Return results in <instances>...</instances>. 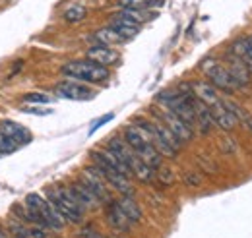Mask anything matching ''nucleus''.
<instances>
[{
    "label": "nucleus",
    "mask_w": 252,
    "mask_h": 238,
    "mask_svg": "<svg viewBox=\"0 0 252 238\" xmlns=\"http://www.w3.org/2000/svg\"><path fill=\"white\" fill-rule=\"evenodd\" d=\"M125 142L134 149V153L144 161L148 163L150 167L158 169L161 167V161H163V155L159 153L158 149L154 148L152 140H150V134L138 126V124H132V126H126L125 128Z\"/></svg>",
    "instance_id": "obj_2"
},
{
    "label": "nucleus",
    "mask_w": 252,
    "mask_h": 238,
    "mask_svg": "<svg viewBox=\"0 0 252 238\" xmlns=\"http://www.w3.org/2000/svg\"><path fill=\"white\" fill-rule=\"evenodd\" d=\"M55 91L59 97L70 99V101H88L94 99V89H90L84 82H76V80H64L61 84L55 86Z\"/></svg>",
    "instance_id": "obj_9"
},
{
    "label": "nucleus",
    "mask_w": 252,
    "mask_h": 238,
    "mask_svg": "<svg viewBox=\"0 0 252 238\" xmlns=\"http://www.w3.org/2000/svg\"><path fill=\"white\" fill-rule=\"evenodd\" d=\"M212 109V117H214V124H218L221 130H225V132H231V130H235V126H237V122L239 120L235 119L227 109H225V105L223 103H216V105H212L210 107Z\"/></svg>",
    "instance_id": "obj_17"
},
{
    "label": "nucleus",
    "mask_w": 252,
    "mask_h": 238,
    "mask_svg": "<svg viewBox=\"0 0 252 238\" xmlns=\"http://www.w3.org/2000/svg\"><path fill=\"white\" fill-rule=\"evenodd\" d=\"M192 86V93H194V97L198 99V101H202V103H206L208 107H212V105H216V103H220V95H218V89L210 84V82H194V84H190Z\"/></svg>",
    "instance_id": "obj_16"
},
{
    "label": "nucleus",
    "mask_w": 252,
    "mask_h": 238,
    "mask_svg": "<svg viewBox=\"0 0 252 238\" xmlns=\"http://www.w3.org/2000/svg\"><path fill=\"white\" fill-rule=\"evenodd\" d=\"M227 70H229V74H231V78H233V82H235L237 89H245V88H249V86H251L252 72H251V68H249V64H247L245 60L237 59V57H231Z\"/></svg>",
    "instance_id": "obj_10"
},
{
    "label": "nucleus",
    "mask_w": 252,
    "mask_h": 238,
    "mask_svg": "<svg viewBox=\"0 0 252 238\" xmlns=\"http://www.w3.org/2000/svg\"><path fill=\"white\" fill-rule=\"evenodd\" d=\"M70 190H72V194H74V198L78 200V204L84 208V211H94L101 206V202H99V198L95 196L94 192L82 182V180H76L72 186H70Z\"/></svg>",
    "instance_id": "obj_11"
},
{
    "label": "nucleus",
    "mask_w": 252,
    "mask_h": 238,
    "mask_svg": "<svg viewBox=\"0 0 252 238\" xmlns=\"http://www.w3.org/2000/svg\"><path fill=\"white\" fill-rule=\"evenodd\" d=\"M221 103L225 105V109H227L237 120H243V122H245V120L249 119V115L245 113V109H243L239 103H235V101H231V99H221Z\"/></svg>",
    "instance_id": "obj_24"
},
{
    "label": "nucleus",
    "mask_w": 252,
    "mask_h": 238,
    "mask_svg": "<svg viewBox=\"0 0 252 238\" xmlns=\"http://www.w3.org/2000/svg\"><path fill=\"white\" fill-rule=\"evenodd\" d=\"M80 180L94 192L95 196L99 198V202L101 204H109V202H113V198H111V192H109V184H107V180L105 177L99 173V169L97 167H86L84 171H82V177Z\"/></svg>",
    "instance_id": "obj_8"
},
{
    "label": "nucleus",
    "mask_w": 252,
    "mask_h": 238,
    "mask_svg": "<svg viewBox=\"0 0 252 238\" xmlns=\"http://www.w3.org/2000/svg\"><path fill=\"white\" fill-rule=\"evenodd\" d=\"M95 39L99 41V45H107V47H111V45H121V43H125L126 41L125 37L119 35L111 26L97 31V33H95Z\"/></svg>",
    "instance_id": "obj_21"
},
{
    "label": "nucleus",
    "mask_w": 252,
    "mask_h": 238,
    "mask_svg": "<svg viewBox=\"0 0 252 238\" xmlns=\"http://www.w3.org/2000/svg\"><path fill=\"white\" fill-rule=\"evenodd\" d=\"M150 4H152V0H119L121 8H146Z\"/></svg>",
    "instance_id": "obj_28"
},
{
    "label": "nucleus",
    "mask_w": 252,
    "mask_h": 238,
    "mask_svg": "<svg viewBox=\"0 0 252 238\" xmlns=\"http://www.w3.org/2000/svg\"><path fill=\"white\" fill-rule=\"evenodd\" d=\"M121 209L126 213V217L132 221V223H140L142 221V209L136 204V200L132 196H123L121 200H117Z\"/></svg>",
    "instance_id": "obj_20"
},
{
    "label": "nucleus",
    "mask_w": 252,
    "mask_h": 238,
    "mask_svg": "<svg viewBox=\"0 0 252 238\" xmlns=\"http://www.w3.org/2000/svg\"><path fill=\"white\" fill-rule=\"evenodd\" d=\"M202 70L206 72V76L210 78V84L216 89H221L227 95L239 91L237 86H235V82H233V78H231V74H229V70H227V66L220 64L218 60H206L202 64Z\"/></svg>",
    "instance_id": "obj_6"
},
{
    "label": "nucleus",
    "mask_w": 252,
    "mask_h": 238,
    "mask_svg": "<svg viewBox=\"0 0 252 238\" xmlns=\"http://www.w3.org/2000/svg\"><path fill=\"white\" fill-rule=\"evenodd\" d=\"M0 238H8V237H6V233H4L2 229H0Z\"/></svg>",
    "instance_id": "obj_35"
},
{
    "label": "nucleus",
    "mask_w": 252,
    "mask_h": 238,
    "mask_svg": "<svg viewBox=\"0 0 252 238\" xmlns=\"http://www.w3.org/2000/svg\"><path fill=\"white\" fill-rule=\"evenodd\" d=\"M111 28L117 31L119 35H123L126 41L132 39V37H136L138 31H140V26H138L136 22L128 20V18H125V16H119V14L111 20Z\"/></svg>",
    "instance_id": "obj_19"
},
{
    "label": "nucleus",
    "mask_w": 252,
    "mask_h": 238,
    "mask_svg": "<svg viewBox=\"0 0 252 238\" xmlns=\"http://www.w3.org/2000/svg\"><path fill=\"white\" fill-rule=\"evenodd\" d=\"M247 41H249V49H247V64H249V62H252V35L247 37Z\"/></svg>",
    "instance_id": "obj_33"
},
{
    "label": "nucleus",
    "mask_w": 252,
    "mask_h": 238,
    "mask_svg": "<svg viewBox=\"0 0 252 238\" xmlns=\"http://www.w3.org/2000/svg\"><path fill=\"white\" fill-rule=\"evenodd\" d=\"M47 200L57 208V211L64 217L68 223H82L84 219V208L78 204L70 188L64 186H53L47 192Z\"/></svg>",
    "instance_id": "obj_4"
},
{
    "label": "nucleus",
    "mask_w": 252,
    "mask_h": 238,
    "mask_svg": "<svg viewBox=\"0 0 252 238\" xmlns=\"http://www.w3.org/2000/svg\"><path fill=\"white\" fill-rule=\"evenodd\" d=\"M154 113H156V117L159 119V122H163L183 144H187L190 142L192 138H194V128L189 126L187 122L183 119H179L175 113H171V111H167L165 107H161V109H154Z\"/></svg>",
    "instance_id": "obj_7"
},
{
    "label": "nucleus",
    "mask_w": 252,
    "mask_h": 238,
    "mask_svg": "<svg viewBox=\"0 0 252 238\" xmlns=\"http://www.w3.org/2000/svg\"><path fill=\"white\" fill-rule=\"evenodd\" d=\"M194 115H196V124H198V128H200L202 134H208V132L214 128L212 109H210L206 103L194 99Z\"/></svg>",
    "instance_id": "obj_18"
},
{
    "label": "nucleus",
    "mask_w": 252,
    "mask_h": 238,
    "mask_svg": "<svg viewBox=\"0 0 252 238\" xmlns=\"http://www.w3.org/2000/svg\"><path fill=\"white\" fill-rule=\"evenodd\" d=\"M159 180H161V184H165V186H171L173 182H175V175H173V171L171 169H161L158 173Z\"/></svg>",
    "instance_id": "obj_29"
},
{
    "label": "nucleus",
    "mask_w": 252,
    "mask_h": 238,
    "mask_svg": "<svg viewBox=\"0 0 252 238\" xmlns=\"http://www.w3.org/2000/svg\"><path fill=\"white\" fill-rule=\"evenodd\" d=\"M249 68H251V72H252V62H249Z\"/></svg>",
    "instance_id": "obj_36"
},
{
    "label": "nucleus",
    "mask_w": 252,
    "mask_h": 238,
    "mask_svg": "<svg viewBox=\"0 0 252 238\" xmlns=\"http://www.w3.org/2000/svg\"><path fill=\"white\" fill-rule=\"evenodd\" d=\"M80 237L82 238H107V237H103L97 229H94V227H84L82 233H80Z\"/></svg>",
    "instance_id": "obj_30"
},
{
    "label": "nucleus",
    "mask_w": 252,
    "mask_h": 238,
    "mask_svg": "<svg viewBox=\"0 0 252 238\" xmlns=\"http://www.w3.org/2000/svg\"><path fill=\"white\" fill-rule=\"evenodd\" d=\"M22 111H24V113H30V115H37V117H47V115L53 113L51 109H45V111H43V109H35V107H24Z\"/></svg>",
    "instance_id": "obj_31"
},
{
    "label": "nucleus",
    "mask_w": 252,
    "mask_h": 238,
    "mask_svg": "<svg viewBox=\"0 0 252 238\" xmlns=\"http://www.w3.org/2000/svg\"><path fill=\"white\" fill-rule=\"evenodd\" d=\"M8 227H10V231L16 235V238H32V235H30V229H26V227L22 225V221L18 223L16 219H12V221L8 223Z\"/></svg>",
    "instance_id": "obj_27"
},
{
    "label": "nucleus",
    "mask_w": 252,
    "mask_h": 238,
    "mask_svg": "<svg viewBox=\"0 0 252 238\" xmlns=\"http://www.w3.org/2000/svg\"><path fill=\"white\" fill-rule=\"evenodd\" d=\"M107 221L115 231H121V233H126L132 225V221L126 217V213L119 206V202H115V200L107 204Z\"/></svg>",
    "instance_id": "obj_14"
},
{
    "label": "nucleus",
    "mask_w": 252,
    "mask_h": 238,
    "mask_svg": "<svg viewBox=\"0 0 252 238\" xmlns=\"http://www.w3.org/2000/svg\"><path fill=\"white\" fill-rule=\"evenodd\" d=\"M61 72L66 78L84 82V84H103L111 76L107 66L95 64L92 60H70L61 68Z\"/></svg>",
    "instance_id": "obj_3"
},
{
    "label": "nucleus",
    "mask_w": 252,
    "mask_h": 238,
    "mask_svg": "<svg viewBox=\"0 0 252 238\" xmlns=\"http://www.w3.org/2000/svg\"><path fill=\"white\" fill-rule=\"evenodd\" d=\"M245 124H247V128H249V130L252 132V117H249V119L245 120Z\"/></svg>",
    "instance_id": "obj_34"
},
{
    "label": "nucleus",
    "mask_w": 252,
    "mask_h": 238,
    "mask_svg": "<svg viewBox=\"0 0 252 238\" xmlns=\"http://www.w3.org/2000/svg\"><path fill=\"white\" fill-rule=\"evenodd\" d=\"M0 132L6 134L8 138H12L18 146H22V144H30V142H32V134H30L22 124L12 122V120H2V122H0Z\"/></svg>",
    "instance_id": "obj_15"
},
{
    "label": "nucleus",
    "mask_w": 252,
    "mask_h": 238,
    "mask_svg": "<svg viewBox=\"0 0 252 238\" xmlns=\"http://www.w3.org/2000/svg\"><path fill=\"white\" fill-rule=\"evenodd\" d=\"M109 120H113V115H105L103 119L95 120V124H94V126H92V128H90V134H94V132H95V130H97V128H101V126H103L105 122H109Z\"/></svg>",
    "instance_id": "obj_32"
},
{
    "label": "nucleus",
    "mask_w": 252,
    "mask_h": 238,
    "mask_svg": "<svg viewBox=\"0 0 252 238\" xmlns=\"http://www.w3.org/2000/svg\"><path fill=\"white\" fill-rule=\"evenodd\" d=\"M26 206L32 209L35 215H39V217L43 219V223H45L47 229L61 231L64 225H66L64 217L57 211V208H55L49 200H45L43 196H39V194H28Z\"/></svg>",
    "instance_id": "obj_5"
},
{
    "label": "nucleus",
    "mask_w": 252,
    "mask_h": 238,
    "mask_svg": "<svg viewBox=\"0 0 252 238\" xmlns=\"http://www.w3.org/2000/svg\"><path fill=\"white\" fill-rule=\"evenodd\" d=\"M107 238H121V237H107Z\"/></svg>",
    "instance_id": "obj_37"
},
{
    "label": "nucleus",
    "mask_w": 252,
    "mask_h": 238,
    "mask_svg": "<svg viewBox=\"0 0 252 238\" xmlns=\"http://www.w3.org/2000/svg\"><path fill=\"white\" fill-rule=\"evenodd\" d=\"M86 16H88V10L84 6H70L64 12V20L70 22V24H78V22L86 20Z\"/></svg>",
    "instance_id": "obj_23"
},
{
    "label": "nucleus",
    "mask_w": 252,
    "mask_h": 238,
    "mask_svg": "<svg viewBox=\"0 0 252 238\" xmlns=\"http://www.w3.org/2000/svg\"><path fill=\"white\" fill-rule=\"evenodd\" d=\"M132 175L140 180V182H154V178H156V169L150 167L148 163H144L142 159H138L132 165Z\"/></svg>",
    "instance_id": "obj_22"
},
{
    "label": "nucleus",
    "mask_w": 252,
    "mask_h": 238,
    "mask_svg": "<svg viewBox=\"0 0 252 238\" xmlns=\"http://www.w3.org/2000/svg\"><path fill=\"white\" fill-rule=\"evenodd\" d=\"M107 149H109V151H113V153H115V155L125 163L130 171H132V165L140 159V157L134 153V149L130 148V146L125 142V138H111V140L107 142Z\"/></svg>",
    "instance_id": "obj_12"
},
{
    "label": "nucleus",
    "mask_w": 252,
    "mask_h": 238,
    "mask_svg": "<svg viewBox=\"0 0 252 238\" xmlns=\"http://www.w3.org/2000/svg\"><path fill=\"white\" fill-rule=\"evenodd\" d=\"M138 126H142L148 134H150V140L154 144V148L158 149L163 157H169V159H175L179 149L183 148V142L163 124V122H152V120H136Z\"/></svg>",
    "instance_id": "obj_1"
},
{
    "label": "nucleus",
    "mask_w": 252,
    "mask_h": 238,
    "mask_svg": "<svg viewBox=\"0 0 252 238\" xmlns=\"http://www.w3.org/2000/svg\"><path fill=\"white\" fill-rule=\"evenodd\" d=\"M18 148H20V146H18L12 138H8L6 134L0 132V155H10V153H14Z\"/></svg>",
    "instance_id": "obj_26"
},
{
    "label": "nucleus",
    "mask_w": 252,
    "mask_h": 238,
    "mask_svg": "<svg viewBox=\"0 0 252 238\" xmlns=\"http://www.w3.org/2000/svg\"><path fill=\"white\" fill-rule=\"evenodd\" d=\"M24 101L26 103H33V105H49L53 101V97H49V95H45L41 91H32V93H28L24 97Z\"/></svg>",
    "instance_id": "obj_25"
},
{
    "label": "nucleus",
    "mask_w": 252,
    "mask_h": 238,
    "mask_svg": "<svg viewBox=\"0 0 252 238\" xmlns=\"http://www.w3.org/2000/svg\"><path fill=\"white\" fill-rule=\"evenodd\" d=\"M88 60H92L95 64H101V66H113L119 62V53L107 45H95V47H90L88 53H86Z\"/></svg>",
    "instance_id": "obj_13"
}]
</instances>
